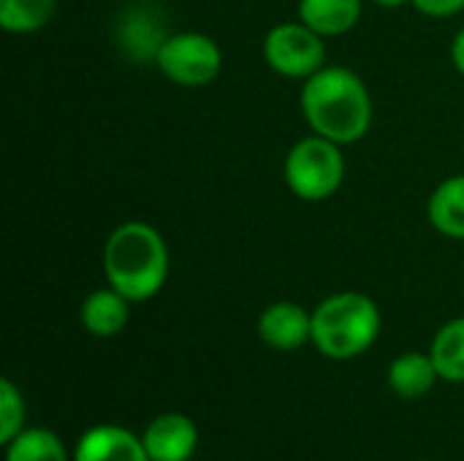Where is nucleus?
Returning a JSON list of instances; mask_svg holds the SVG:
<instances>
[{"mask_svg":"<svg viewBox=\"0 0 464 461\" xmlns=\"http://www.w3.org/2000/svg\"><path fill=\"white\" fill-rule=\"evenodd\" d=\"M430 356L435 370L449 383H464V318L449 321L432 340Z\"/></svg>","mask_w":464,"mask_h":461,"instance_id":"nucleus-14","label":"nucleus"},{"mask_svg":"<svg viewBox=\"0 0 464 461\" xmlns=\"http://www.w3.org/2000/svg\"><path fill=\"white\" fill-rule=\"evenodd\" d=\"M299 106L310 130L340 147L362 141L372 128V95L364 79L345 65H324L313 73Z\"/></svg>","mask_w":464,"mask_h":461,"instance_id":"nucleus-1","label":"nucleus"},{"mask_svg":"<svg viewBox=\"0 0 464 461\" xmlns=\"http://www.w3.org/2000/svg\"><path fill=\"white\" fill-rule=\"evenodd\" d=\"M101 264L106 283L133 304L158 296L171 272L163 234L144 220L120 223L103 245Z\"/></svg>","mask_w":464,"mask_h":461,"instance_id":"nucleus-2","label":"nucleus"},{"mask_svg":"<svg viewBox=\"0 0 464 461\" xmlns=\"http://www.w3.org/2000/svg\"><path fill=\"white\" fill-rule=\"evenodd\" d=\"M375 5H381V8H402L405 3H411V0H372Z\"/></svg>","mask_w":464,"mask_h":461,"instance_id":"nucleus-20","label":"nucleus"},{"mask_svg":"<svg viewBox=\"0 0 464 461\" xmlns=\"http://www.w3.org/2000/svg\"><path fill=\"white\" fill-rule=\"evenodd\" d=\"M73 461H152L141 437L130 435L122 427H92L87 435H82Z\"/></svg>","mask_w":464,"mask_h":461,"instance_id":"nucleus-9","label":"nucleus"},{"mask_svg":"<svg viewBox=\"0 0 464 461\" xmlns=\"http://www.w3.org/2000/svg\"><path fill=\"white\" fill-rule=\"evenodd\" d=\"M258 337L272 351H299L304 342H313V312L296 302H275L258 318Z\"/></svg>","mask_w":464,"mask_h":461,"instance_id":"nucleus-7","label":"nucleus"},{"mask_svg":"<svg viewBox=\"0 0 464 461\" xmlns=\"http://www.w3.org/2000/svg\"><path fill=\"white\" fill-rule=\"evenodd\" d=\"M141 443L152 461H188L198 446V429L182 413H163L150 421Z\"/></svg>","mask_w":464,"mask_h":461,"instance_id":"nucleus-8","label":"nucleus"},{"mask_svg":"<svg viewBox=\"0 0 464 461\" xmlns=\"http://www.w3.org/2000/svg\"><path fill=\"white\" fill-rule=\"evenodd\" d=\"M438 370L430 353H402L389 367V386L402 399H419L432 391Z\"/></svg>","mask_w":464,"mask_h":461,"instance_id":"nucleus-13","label":"nucleus"},{"mask_svg":"<svg viewBox=\"0 0 464 461\" xmlns=\"http://www.w3.org/2000/svg\"><path fill=\"white\" fill-rule=\"evenodd\" d=\"M130 304L120 291L98 288L82 302V326L92 337H117L130 321Z\"/></svg>","mask_w":464,"mask_h":461,"instance_id":"nucleus-11","label":"nucleus"},{"mask_svg":"<svg viewBox=\"0 0 464 461\" xmlns=\"http://www.w3.org/2000/svg\"><path fill=\"white\" fill-rule=\"evenodd\" d=\"M283 179L288 190L307 204H321L332 198L345 182L343 147L318 133L299 139L285 155Z\"/></svg>","mask_w":464,"mask_h":461,"instance_id":"nucleus-4","label":"nucleus"},{"mask_svg":"<svg viewBox=\"0 0 464 461\" xmlns=\"http://www.w3.org/2000/svg\"><path fill=\"white\" fill-rule=\"evenodd\" d=\"M5 461H68V454L54 432L24 429L5 446Z\"/></svg>","mask_w":464,"mask_h":461,"instance_id":"nucleus-16","label":"nucleus"},{"mask_svg":"<svg viewBox=\"0 0 464 461\" xmlns=\"http://www.w3.org/2000/svg\"><path fill=\"white\" fill-rule=\"evenodd\" d=\"M158 71L179 87H207L220 76L223 52L215 38L193 30L166 35L155 52Z\"/></svg>","mask_w":464,"mask_h":461,"instance_id":"nucleus-5","label":"nucleus"},{"mask_svg":"<svg viewBox=\"0 0 464 461\" xmlns=\"http://www.w3.org/2000/svg\"><path fill=\"white\" fill-rule=\"evenodd\" d=\"M57 0H0V27L14 35H30L49 24Z\"/></svg>","mask_w":464,"mask_h":461,"instance_id":"nucleus-15","label":"nucleus"},{"mask_svg":"<svg viewBox=\"0 0 464 461\" xmlns=\"http://www.w3.org/2000/svg\"><path fill=\"white\" fill-rule=\"evenodd\" d=\"M264 60L277 76L307 82L326 65L324 35H318L299 19L275 24L264 35Z\"/></svg>","mask_w":464,"mask_h":461,"instance_id":"nucleus-6","label":"nucleus"},{"mask_svg":"<svg viewBox=\"0 0 464 461\" xmlns=\"http://www.w3.org/2000/svg\"><path fill=\"white\" fill-rule=\"evenodd\" d=\"M427 220L438 234L464 239V174L446 177L432 190L427 201Z\"/></svg>","mask_w":464,"mask_h":461,"instance_id":"nucleus-12","label":"nucleus"},{"mask_svg":"<svg viewBox=\"0 0 464 461\" xmlns=\"http://www.w3.org/2000/svg\"><path fill=\"white\" fill-rule=\"evenodd\" d=\"M364 11V0H299L296 14L310 30L324 38H337L351 33Z\"/></svg>","mask_w":464,"mask_h":461,"instance_id":"nucleus-10","label":"nucleus"},{"mask_svg":"<svg viewBox=\"0 0 464 461\" xmlns=\"http://www.w3.org/2000/svg\"><path fill=\"white\" fill-rule=\"evenodd\" d=\"M451 62H454V68L464 76V27L454 35V41H451Z\"/></svg>","mask_w":464,"mask_h":461,"instance_id":"nucleus-19","label":"nucleus"},{"mask_svg":"<svg viewBox=\"0 0 464 461\" xmlns=\"http://www.w3.org/2000/svg\"><path fill=\"white\" fill-rule=\"evenodd\" d=\"M416 11L432 19H449L464 11V0H411Z\"/></svg>","mask_w":464,"mask_h":461,"instance_id":"nucleus-18","label":"nucleus"},{"mask_svg":"<svg viewBox=\"0 0 464 461\" xmlns=\"http://www.w3.org/2000/svg\"><path fill=\"white\" fill-rule=\"evenodd\" d=\"M421 461H430V459H421Z\"/></svg>","mask_w":464,"mask_h":461,"instance_id":"nucleus-21","label":"nucleus"},{"mask_svg":"<svg viewBox=\"0 0 464 461\" xmlns=\"http://www.w3.org/2000/svg\"><path fill=\"white\" fill-rule=\"evenodd\" d=\"M381 334L378 304L359 291L332 293L313 310V345L334 361L367 353Z\"/></svg>","mask_w":464,"mask_h":461,"instance_id":"nucleus-3","label":"nucleus"},{"mask_svg":"<svg viewBox=\"0 0 464 461\" xmlns=\"http://www.w3.org/2000/svg\"><path fill=\"white\" fill-rule=\"evenodd\" d=\"M24 424V399L16 386L3 378L0 380V443L8 446L16 435H22Z\"/></svg>","mask_w":464,"mask_h":461,"instance_id":"nucleus-17","label":"nucleus"}]
</instances>
